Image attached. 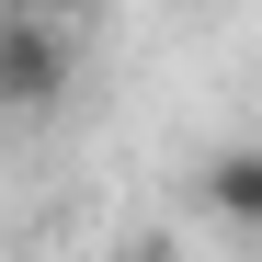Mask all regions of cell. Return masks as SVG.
<instances>
[{"mask_svg": "<svg viewBox=\"0 0 262 262\" xmlns=\"http://www.w3.org/2000/svg\"><path fill=\"white\" fill-rule=\"evenodd\" d=\"M69 80H80L69 23H46V12H0V114L46 125V114L69 103Z\"/></svg>", "mask_w": 262, "mask_h": 262, "instance_id": "1", "label": "cell"}, {"mask_svg": "<svg viewBox=\"0 0 262 262\" xmlns=\"http://www.w3.org/2000/svg\"><path fill=\"white\" fill-rule=\"evenodd\" d=\"M194 194H205V216H216V228H239V239H262V137H239V148H216V160L194 171Z\"/></svg>", "mask_w": 262, "mask_h": 262, "instance_id": "2", "label": "cell"}]
</instances>
